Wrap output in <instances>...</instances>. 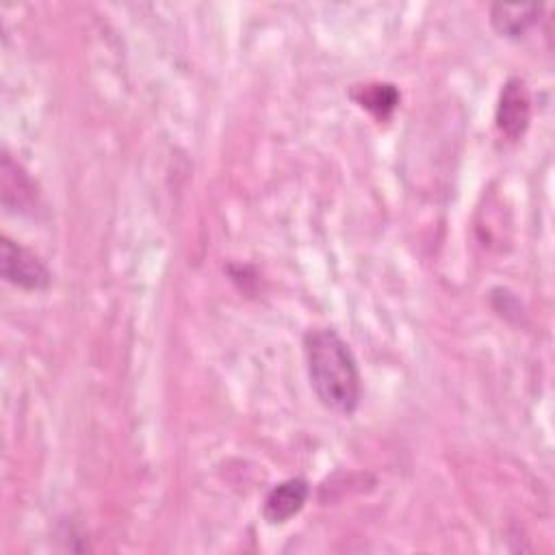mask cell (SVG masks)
Returning <instances> with one entry per match:
<instances>
[{
  "instance_id": "cell-1",
  "label": "cell",
  "mask_w": 555,
  "mask_h": 555,
  "mask_svg": "<svg viewBox=\"0 0 555 555\" xmlns=\"http://www.w3.org/2000/svg\"><path fill=\"white\" fill-rule=\"evenodd\" d=\"M304 360L310 388L319 403L340 416H351L362 399V377L349 345L332 327L304 334Z\"/></svg>"
},
{
  "instance_id": "cell-2",
  "label": "cell",
  "mask_w": 555,
  "mask_h": 555,
  "mask_svg": "<svg viewBox=\"0 0 555 555\" xmlns=\"http://www.w3.org/2000/svg\"><path fill=\"white\" fill-rule=\"evenodd\" d=\"M0 267L2 278L22 291H46L52 280L48 264L35 251L9 236H2L0 241Z\"/></svg>"
},
{
  "instance_id": "cell-3",
  "label": "cell",
  "mask_w": 555,
  "mask_h": 555,
  "mask_svg": "<svg viewBox=\"0 0 555 555\" xmlns=\"http://www.w3.org/2000/svg\"><path fill=\"white\" fill-rule=\"evenodd\" d=\"M0 189H2V206L13 215H28L37 208L39 193L35 180L28 171L4 150L0 160Z\"/></svg>"
},
{
  "instance_id": "cell-4",
  "label": "cell",
  "mask_w": 555,
  "mask_h": 555,
  "mask_svg": "<svg viewBox=\"0 0 555 555\" xmlns=\"http://www.w3.org/2000/svg\"><path fill=\"white\" fill-rule=\"evenodd\" d=\"M496 128L507 139H518L525 134L531 119V100L522 78H507L496 104Z\"/></svg>"
},
{
  "instance_id": "cell-5",
  "label": "cell",
  "mask_w": 555,
  "mask_h": 555,
  "mask_svg": "<svg viewBox=\"0 0 555 555\" xmlns=\"http://www.w3.org/2000/svg\"><path fill=\"white\" fill-rule=\"evenodd\" d=\"M310 496V486L301 477H291L275 483L262 501V518L269 525H284L301 512Z\"/></svg>"
},
{
  "instance_id": "cell-6",
  "label": "cell",
  "mask_w": 555,
  "mask_h": 555,
  "mask_svg": "<svg viewBox=\"0 0 555 555\" xmlns=\"http://www.w3.org/2000/svg\"><path fill=\"white\" fill-rule=\"evenodd\" d=\"M542 4H503L494 2L490 7V24L505 39H522L540 22Z\"/></svg>"
},
{
  "instance_id": "cell-7",
  "label": "cell",
  "mask_w": 555,
  "mask_h": 555,
  "mask_svg": "<svg viewBox=\"0 0 555 555\" xmlns=\"http://www.w3.org/2000/svg\"><path fill=\"white\" fill-rule=\"evenodd\" d=\"M351 95L362 108L371 111L377 117H388L395 111L397 102H399V91L392 85H386V82L362 85Z\"/></svg>"
},
{
  "instance_id": "cell-8",
  "label": "cell",
  "mask_w": 555,
  "mask_h": 555,
  "mask_svg": "<svg viewBox=\"0 0 555 555\" xmlns=\"http://www.w3.org/2000/svg\"><path fill=\"white\" fill-rule=\"evenodd\" d=\"M490 304H492V308H494L501 317H505L507 321L520 323V319L525 317V308H522L520 299H518L512 291H507V288H503V286H496V288L490 291Z\"/></svg>"
}]
</instances>
